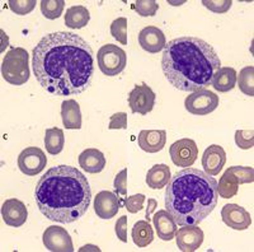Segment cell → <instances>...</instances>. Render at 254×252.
<instances>
[{"mask_svg": "<svg viewBox=\"0 0 254 252\" xmlns=\"http://www.w3.org/2000/svg\"><path fill=\"white\" fill-rule=\"evenodd\" d=\"M32 67L37 82L47 92L59 97L75 96L92 85L93 50L75 33H49L33 49Z\"/></svg>", "mask_w": 254, "mask_h": 252, "instance_id": "1", "label": "cell"}, {"mask_svg": "<svg viewBox=\"0 0 254 252\" xmlns=\"http://www.w3.org/2000/svg\"><path fill=\"white\" fill-rule=\"evenodd\" d=\"M40 212L49 220L69 224L83 218L92 201L88 178L71 166L50 168L35 188Z\"/></svg>", "mask_w": 254, "mask_h": 252, "instance_id": "2", "label": "cell"}, {"mask_svg": "<svg viewBox=\"0 0 254 252\" xmlns=\"http://www.w3.org/2000/svg\"><path fill=\"white\" fill-rule=\"evenodd\" d=\"M162 68L167 81L183 92L207 89L221 68L217 52L202 38L182 36L165 45Z\"/></svg>", "mask_w": 254, "mask_h": 252, "instance_id": "3", "label": "cell"}, {"mask_svg": "<svg viewBox=\"0 0 254 252\" xmlns=\"http://www.w3.org/2000/svg\"><path fill=\"white\" fill-rule=\"evenodd\" d=\"M217 181L197 168L177 172L165 188V208L178 226H198L216 208Z\"/></svg>", "mask_w": 254, "mask_h": 252, "instance_id": "4", "label": "cell"}, {"mask_svg": "<svg viewBox=\"0 0 254 252\" xmlns=\"http://www.w3.org/2000/svg\"><path fill=\"white\" fill-rule=\"evenodd\" d=\"M29 55L22 47H13L5 54L1 64V76L12 85H23L29 79Z\"/></svg>", "mask_w": 254, "mask_h": 252, "instance_id": "5", "label": "cell"}, {"mask_svg": "<svg viewBox=\"0 0 254 252\" xmlns=\"http://www.w3.org/2000/svg\"><path fill=\"white\" fill-rule=\"evenodd\" d=\"M98 68L104 76L116 77L121 74L127 65V55L125 50L117 45H103L97 52Z\"/></svg>", "mask_w": 254, "mask_h": 252, "instance_id": "6", "label": "cell"}, {"mask_svg": "<svg viewBox=\"0 0 254 252\" xmlns=\"http://www.w3.org/2000/svg\"><path fill=\"white\" fill-rule=\"evenodd\" d=\"M219 96L208 89L190 93L185 99V107L192 115L205 116L219 107Z\"/></svg>", "mask_w": 254, "mask_h": 252, "instance_id": "7", "label": "cell"}, {"mask_svg": "<svg viewBox=\"0 0 254 252\" xmlns=\"http://www.w3.org/2000/svg\"><path fill=\"white\" fill-rule=\"evenodd\" d=\"M47 165L46 154L37 147H28L18 156V167L26 176H36L44 171Z\"/></svg>", "mask_w": 254, "mask_h": 252, "instance_id": "8", "label": "cell"}, {"mask_svg": "<svg viewBox=\"0 0 254 252\" xmlns=\"http://www.w3.org/2000/svg\"><path fill=\"white\" fill-rule=\"evenodd\" d=\"M155 93L147 84L142 83L141 85H135L133 89L128 93V106L131 112L147 115L153 111L155 106Z\"/></svg>", "mask_w": 254, "mask_h": 252, "instance_id": "9", "label": "cell"}, {"mask_svg": "<svg viewBox=\"0 0 254 252\" xmlns=\"http://www.w3.org/2000/svg\"><path fill=\"white\" fill-rule=\"evenodd\" d=\"M172 162L178 167L188 168L196 162L198 157V147L192 139H181L174 142L169 148Z\"/></svg>", "mask_w": 254, "mask_h": 252, "instance_id": "10", "label": "cell"}, {"mask_svg": "<svg viewBox=\"0 0 254 252\" xmlns=\"http://www.w3.org/2000/svg\"><path fill=\"white\" fill-rule=\"evenodd\" d=\"M44 245L52 252H72L74 245L67 231L63 227L50 226L45 229L42 236Z\"/></svg>", "mask_w": 254, "mask_h": 252, "instance_id": "11", "label": "cell"}, {"mask_svg": "<svg viewBox=\"0 0 254 252\" xmlns=\"http://www.w3.org/2000/svg\"><path fill=\"white\" fill-rule=\"evenodd\" d=\"M221 219L229 228L235 231H246L252 224L251 214L238 204H226L222 206Z\"/></svg>", "mask_w": 254, "mask_h": 252, "instance_id": "12", "label": "cell"}, {"mask_svg": "<svg viewBox=\"0 0 254 252\" xmlns=\"http://www.w3.org/2000/svg\"><path fill=\"white\" fill-rule=\"evenodd\" d=\"M176 244L182 252H193L201 247L205 240V235L197 226H182L177 229Z\"/></svg>", "mask_w": 254, "mask_h": 252, "instance_id": "13", "label": "cell"}, {"mask_svg": "<svg viewBox=\"0 0 254 252\" xmlns=\"http://www.w3.org/2000/svg\"><path fill=\"white\" fill-rule=\"evenodd\" d=\"M121 208V200L111 191H101L94 197V212L101 219H112Z\"/></svg>", "mask_w": 254, "mask_h": 252, "instance_id": "14", "label": "cell"}, {"mask_svg": "<svg viewBox=\"0 0 254 252\" xmlns=\"http://www.w3.org/2000/svg\"><path fill=\"white\" fill-rule=\"evenodd\" d=\"M1 217L9 227L18 228L27 222L28 210L22 201L13 197V199H8L4 201L3 206H1Z\"/></svg>", "mask_w": 254, "mask_h": 252, "instance_id": "15", "label": "cell"}, {"mask_svg": "<svg viewBox=\"0 0 254 252\" xmlns=\"http://www.w3.org/2000/svg\"><path fill=\"white\" fill-rule=\"evenodd\" d=\"M139 44L141 49L146 52L156 54V52L164 50L167 40H165V35L162 29L155 26H147L140 31Z\"/></svg>", "mask_w": 254, "mask_h": 252, "instance_id": "16", "label": "cell"}, {"mask_svg": "<svg viewBox=\"0 0 254 252\" xmlns=\"http://www.w3.org/2000/svg\"><path fill=\"white\" fill-rule=\"evenodd\" d=\"M226 163V152L217 144L210 145L202 156V167L210 176H217Z\"/></svg>", "mask_w": 254, "mask_h": 252, "instance_id": "17", "label": "cell"}, {"mask_svg": "<svg viewBox=\"0 0 254 252\" xmlns=\"http://www.w3.org/2000/svg\"><path fill=\"white\" fill-rule=\"evenodd\" d=\"M154 228L156 229V235L158 238H160L162 241H171L173 240L174 236L177 232V222L174 220V218L172 217L171 213L168 212L167 209H163V210H158V212L154 214L153 218Z\"/></svg>", "mask_w": 254, "mask_h": 252, "instance_id": "18", "label": "cell"}, {"mask_svg": "<svg viewBox=\"0 0 254 252\" xmlns=\"http://www.w3.org/2000/svg\"><path fill=\"white\" fill-rule=\"evenodd\" d=\"M139 147L146 153H158L165 147L167 131L165 130H141L137 136Z\"/></svg>", "mask_w": 254, "mask_h": 252, "instance_id": "19", "label": "cell"}, {"mask_svg": "<svg viewBox=\"0 0 254 252\" xmlns=\"http://www.w3.org/2000/svg\"><path fill=\"white\" fill-rule=\"evenodd\" d=\"M79 165L88 173H99L106 167V157L98 149L88 148L79 154Z\"/></svg>", "mask_w": 254, "mask_h": 252, "instance_id": "20", "label": "cell"}, {"mask_svg": "<svg viewBox=\"0 0 254 252\" xmlns=\"http://www.w3.org/2000/svg\"><path fill=\"white\" fill-rule=\"evenodd\" d=\"M61 119L65 129L69 130L81 129L80 106L75 99H66L61 103Z\"/></svg>", "mask_w": 254, "mask_h": 252, "instance_id": "21", "label": "cell"}, {"mask_svg": "<svg viewBox=\"0 0 254 252\" xmlns=\"http://www.w3.org/2000/svg\"><path fill=\"white\" fill-rule=\"evenodd\" d=\"M237 77L238 73L234 68H220V69L215 73L212 82H211V85L214 87L215 90H219V92L221 93H226L237 87Z\"/></svg>", "mask_w": 254, "mask_h": 252, "instance_id": "22", "label": "cell"}, {"mask_svg": "<svg viewBox=\"0 0 254 252\" xmlns=\"http://www.w3.org/2000/svg\"><path fill=\"white\" fill-rule=\"evenodd\" d=\"M171 177V168L167 165H155L147 171L146 185L153 190H160L168 185Z\"/></svg>", "mask_w": 254, "mask_h": 252, "instance_id": "23", "label": "cell"}, {"mask_svg": "<svg viewBox=\"0 0 254 252\" xmlns=\"http://www.w3.org/2000/svg\"><path fill=\"white\" fill-rule=\"evenodd\" d=\"M131 237H132L133 244L137 247L140 249L147 247L154 241L153 227L149 224L147 220H139L133 224Z\"/></svg>", "mask_w": 254, "mask_h": 252, "instance_id": "24", "label": "cell"}, {"mask_svg": "<svg viewBox=\"0 0 254 252\" xmlns=\"http://www.w3.org/2000/svg\"><path fill=\"white\" fill-rule=\"evenodd\" d=\"M90 20L89 10L84 5L70 6L65 14V24L71 29H80Z\"/></svg>", "mask_w": 254, "mask_h": 252, "instance_id": "25", "label": "cell"}, {"mask_svg": "<svg viewBox=\"0 0 254 252\" xmlns=\"http://www.w3.org/2000/svg\"><path fill=\"white\" fill-rule=\"evenodd\" d=\"M65 144V136L64 131L59 128H50L45 131V147L49 154L58 156L61 153Z\"/></svg>", "mask_w": 254, "mask_h": 252, "instance_id": "26", "label": "cell"}, {"mask_svg": "<svg viewBox=\"0 0 254 252\" xmlns=\"http://www.w3.org/2000/svg\"><path fill=\"white\" fill-rule=\"evenodd\" d=\"M238 190H239V182H238L237 177L229 169H226L217 182L219 196L222 199H231L238 194Z\"/></svg>", "mask_w": 254, "mask_h": 252, "instance_id": "27", "label": "cell"}, {"mask_svg": "<svg viewBox=\"0 0 254 252\" xmlns=\"http://www.w3.org/2000/svg\"><path fill=\"white\" fill-rule=\"evenodd\" d=\"M237 84L239 89L242 90L246 96H254V67L248 65L243 68L239 72V76L237 77Z\"/></svg>", "mask_w": 254, "mask_h": 252, "instance_id": "28", "label": "cell"}, {"mask_svg": "<svg viewBox=\"0 0 254 252\" xmlns=\"http://www.w3.org/2000/svg\"><path fill=\"white\" fill-rule=\"evenodd\" d=\"M64 0H42L40 3L41 12L47 19H58L64 12Z\"/></svg>", "mask_w": 254, "mask_h": 252, "instance_id": "29", "label": "cell"}, {"mask_svg": "<svg viewBox=\"0 0 254 252\" xmlns=\"http://www.w3.org/2000/svg\"><path fill=\"white\" fill-rule=\"evenodd\" d=\"M111 35L121 45H127V18L120 17L111 23Z\"/></svg>", "mask_w": 254, "mask_h": 252, "instance_id": "30", "label": "cell"}, {"mask_svg": "<svg viewBox=\"0 0 254 252\" xmlns=\"http://www.w3.org/2000/svg\"><path fill=\"white\" fill-rule=\"evenodd\" d=\"M36 0H9L8 5L13 13L18 15H26L35 9Z\"/></svg>", "mask_w": 254, "mask_h": 252, "instance_id": "31", "label": "cell"}, {"mask_svg": "<svg viewBox=\"0 0 254 252\" xmlns=\"http://www.w3.org/2000/svg\"><path fill=\"white\" fill-rule=\"evenodd\" d=\"M231 173L237 177L239 185L243 183H252L254 181V169L253 167H242V166H233L228 168Z\"/></svg>", "mask_w": 254, "mask_h": 252, "instance_id": "32", "label": "cell"}, {"mask_svg": "<svg viewBox=\"0 0 254 252\" xmlns=\"http://www.w3.org/2000/svg\"><path fill=\"white\" fill-rule=\"evenodd\" d=\"M159 9L155 0H137L135 3V10L141 17H154Z\"/></svg>", "mask_w": 254, "mask_h": 252, "instance_id": "33", "label": "cell"}, {"mask_svg": "<svg viewBox=\"0 0 254 252\" xmlns=\"http://www.w3.org/2000/svg\"><path fill=\"white\" fill-rule=\"evenodd\" d=\"M235 143L240 149H251L254 145V130H237L235 131Z\"/></svg>", "mask_w": 254, "mask_h": 252, "instance_id": "34", "label": "cell"}, {"mask_svg": "<svg viewBox=\"0 0 254 252\" xmlns=\"http://www.w3.org/2000/svg\"><path fill=\"white\" fill-rule=\"evenodd\" d=\"M145 199H146V197H145V195L142 194L131 195V196L126 197V199L124 200L125 208L127 209V212L135 214V213L140 212V210L144 208Z\"/></svg>", "mask_w": 254, "mask_h": 252, "instance_id": "35", "label": "cell"}, {"mask_svg": "<svg viewBox=\"0 0 254 252\" xmlns=\"http://www.w3.org/2000/svg\"><path fill=\"white\" fill-rule=\"evenodd\" d=\"M202 4L214 13H226L231 8V0H202Z\"/></svg>", "mask_w": 254, "mask_h": 252, "instance_id": "36", "label": "cell"}, {"mask_svg": "<svg viewBox=\"0 0 254 252\" xmlns=\"http://www.w3.org/2000/svg\"><path fill=\"white\" fill-rule=\"evenodd\" d=\"M113 187H115L117 195L125 196L127 194V168H124L121 172L117 173L115 181H113Z\"/></svg>", "mask_w": 254, "mask_h": 252, "instance_id": "37", "label": "cell"}, {"mask_svg": "<svg viewBox=\"0 0 254 252\" xmlns=\"http://www.w3.org/2000/svg\"><path fill=\"white\" fill-rule=\"evenodd\" d=\"M110 130H121V129H127V113L126 112H117L113 113L111 116Z\"/></svg>", "mask_w": 254, "mask_h": 252, "instance_id": "38", "label": "cell"}, {"mask_svg": "<svg viewBox=\"0 0 254 252\" xmlns=\"http://www.w3.org/2000/svg\"><path fill=\"white\" fill-rule=\"evenodd\" d=\"M116 236L119 238L121 242L124 244H127V217L126 215H122L119 220H117V223H116Z\"/></svg>", "mask_w": 254, "mask_h": 252, "instance_id": "39", "label": "cell"}, {"mask_svg": "<svg viewBox=\"0 0 254 252\" xmlns=\"http://www.w3.org/2000/svg\"><path fill=\"white\" fill-rule=\"evenodd\" d=\"M149 204H150V206H147V208H149V209H147L146 214H145V218H146V220L150 219L151 212H153V210H155L156 205H158V204H156V201L154 200V199H149Z\"/></svg>", "mask_w": 254, "mask_h": 252, "instance_id": "40", "label": "cell"}]
</instances>
